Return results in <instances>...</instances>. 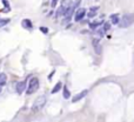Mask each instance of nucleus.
<instances>
[{"label": "nucleus", "instance_id": "nucleus-15", "mask_svg": "<svg viewBox=\"0 0 134 122\" xmlns=\"http://www.w3.org/2000/svg\"><path fill=\"white\" fill-rule=\"evenodd\" d=\"M8 22H10V19H0V27L6 26Z\"/></svg>", "mask_w": 134, "mask_h": 122}, {"label": "nucleus", "instance_id": "nucleus-17", "mask_svg": "<svg viewBox=\"0 0 134 122\" xmlns=\"http://www.w3.org/2000/svg\"><path fill=\"white\" fill-rule=\"evenodd\" d=\"M111 28V24L110 22H106V24H103V30L106 32V30H108Z\"/></svg>", "mask_w": 134, "mask_h": 122}, {"label": "nucleus", "instance_id": "nucleus-3", "mask_svg": "<svg viewBox=\"0 0 134 122\" xmlns=\"http://www.w3.org/2000/svg\"><path fill=\"white\" fill-rule=\"evenodd\" d=\"M38 88H39V80L37 78H32L31 80H30V82H28V87H27L26 93H27L28 95H31L38 90Z\"/></svg>", "mask_w": 134, "mask_h": 122}, {"label": "nucleus", "instance_id": "nucleus-11", "mask_svg": "<svg viewBox=\"0 0 134 122\" xmlns=\"http://www.w3.org/2000/svg\"><path fill=\"white\" fill-rule=\"evenodd\" d=\"M99 10V7H92L91 10H89V13H88V18H93L95 17V12Z\"/></svg>", "mask_w": 134, "mask_h": 122}, {"label": "nucleus", "instance_id": "nucleus-1", "mask_svg": "<svg viewBox=\"0 0 134 122\" xmlns=\"http://www.w3.org/2000/svg\"><path fill=\"white\" fill-rule=\"evenodd\" d=\"M134 22V15L133 14H126L122 17L120 21H119V26L121 28H126V27H129L131 25H133Z\"/></svg>", "mask_w": 134, "mask_h": 122}, {"label": "nucleus", "instance_id": "nucleus-6", "mask_svg": "<svg viewBox=\"0 0 134 122\" xmlns=\"http://www.w3.org/2000/svg\"><path fill=\"white\" fill-rule=\"evenodd\" d=\"M25 88H26V83H25L24 81L18 82L17 85H15V90H17L18 94H21V93L25 90Z\"/></svg>", "mask_w": 134, "mask_h": 122}, {"label": "nucleus", "instance_id": "nucleus-7", "mask_svg": "<svg viewBox=\"0 0 134 122\" xmlns=\"http://www.w3.org/2000/svg\"><path fill=\"white\" fill-rule=\"evenodd\" d=\"M21 26L24 28H28V29H31L33 27V25H32V21L30 19H24V20L21 21Z\"/></svg>", "mask_w": 134, "mask_h": 122}, {"label": "nucleus", "instance_id": "nucleus-16", "mask_svg": "<svg viewBox=\"0 0 134 122\" xmlns=\"http://www.w3.org/2000/svg\"><path fill=\"white\" fill-rule=\"evenodd\" d=\"M99 25H100V22H92V24L89 25V27L92 28V29H95V28L98 27Z\"/></svg>", "mask_w": 134, "mask_h": 122}, {"label": "nucleus", "instance_id": "nucleus-5", "mask_svg": "<svg viewBox=\"0 0 134 122\" xmlns=\"http://www.w3.org/2000/svg\"><path fill=\"white\" fill-rule=\"evenodd\" d=\"M87 93H88V90L87 89H84V90H81L79 93V94H76L74 98H73V100H72V102H78V101H80L81 99H84L85 96L87 95Z\"/></svg>", "mask_w": 134, "mask_h": 122}, {"label": "nucleus", "instance_id": "nucleus-13", "mask_svg": "<svg viewBox=\"0 0 134 122\" xmlns=\"http://www.w3.org/2000/svg\"><path fill=\"white\" fill-rule=\"evenodd\" d=\"M62 95H64V98H65V99H69V98H71V93H69V90L67 89V87H65V88H64V90H62Z\"/></svg>", "mask_w": 134, "mask_h": 122}, {"label": "nucleus", "instance_id": "nucleus-10", "mask_svg": "<svg viewBox=\"0 0 134 122\" xmlns=\"http://www.w3.org/2000/svg\"><path fill=\"white\" fill-rule=\"evenodd\" d=\"M119 17H118V14H112L111 15V22L112 24H114V25H117V24H119Z\"/></svg>", "mask_w": 134, "mask_h": 122}, {"label": "nucleus", "instance_id": "nucleus-9", "mask_svg": "<svg viewBox=\"0 0 134 122\" xmlns=\"http://www.w3.org/2000/svg\"><path fill=\"white\" fill-rule=\"evenodd\" d=\"M61 88H62V83H61V82H58V83L53 87V89L51 90V93H52V94H55V93H58Z\"/></svg>", "mask_w": 134, "mask_h": 122}, {"label": "nucleus", "instance_id": "nucleus-2", "mask_svg": "<svg viewBox=\"0 0 134 122\" xmlns=\"http://www.w3.org/2000/svg\"><path fill=\"white\" fill-rule=\"evenodd\" d=\"M46 100H47V99H46L45 95H40L39 98H37V100H35L34 103H33V106H32V110H33V112H38V110H40V109L46 105Z\"/></svg>", "mask_w": 134, "mask_h": 122}, {"label": "nucleus", "instance_id": "nucleus-4", "mask_svg": "<svg viewBox=\"0 0 134 122\" xmlns=\"http://www.w3.org/2000/svg\"><path fill=\"white\" fill-rule=\"evenodd\" d=\"M85 15H86V10H85V8H80V10L76 11L75 17H74V20H75V21L83 20Z\"/></svg>", "mask_w": 134, "mask_h": 122}, {"label": "nucleus", "instance_id": "nucleus-20", "mask_svg": "<svg viewBox=\"0 0 134 122\" xmlns=\"http://www.w3.org/2000/svg\"><path fill=\"white\" fill-rule=\"evenodd\" d=\"M1 90H3V88H1V85H0V93H1Z\"/></svg>", "mask_w": 134, "mask_h": 122}, {"label": "nucleus", "instance_id": "nucleus-8", "mask_svg": "<svg viewBox=\"0 0 134 122\" xmlns=\"http://www.w3.org/2000/svg\"><path fill=\"white\" fill-rule=\"evenodd\" d=\"M93 46H94V49H95L96 54H101V47H100L98 40H93Z\"/></svg>", "mask_w": 134, "mask_h": 122}, {"label": "nucleus", "instance_id": "nucleus-18", "mask_svg": "<svg viewBox=\"0 0 134 122\" xmlns=\"http://www.w3.org/2000/svg\"><path fill=\"white\" fill-rule=\"evenodd\" d=\"M57 4H58V0H52V1H51V6L53 7V8H55Z\"/></svg>", "mask_w": 134, "mask_h": 122}, {"label": "nucleus", "instance_id": "nucleus-21", "mask_svg": "<svg viewBox=\"0 0 134 122\" xmlns=\"http://www.w3.org/2000/svg\"><path fill=\"white\" fill-rule=\"evenodd\" d=\"M64 1H66V0H64Z\"/></svg>", "mask_w": 134, "mask_h": 122}, {"label": "nucleus", "instance_id": "nucleus-14", "mask_svg": "<svg viewBox=\"0 0 134 122\" xmlns=\"http://www.w3.org/2000/svg\"><path fill=\"white\" fill-rule=\"evenodd\" d=\"M64 13H65V7H60L58 10V12H57V14H55V17L58 18L60 15H64Z\"/></svg>", "mask_w": 134, "mask_h": 122}, {"label": "nucleus", "instance_id": "nucleus-19", "mask_svg": "<svg viewBox=\"0 0 134 122\" xmlns=\"http://www.w3.org/2000/svg\"><path fill=\"white\" fill-rule=\"evenodd\" d=\"M40 30H41L42 33H45V34L48 33V28L47 27H40Z\"/></svg>", "mask_w": 134, "mask_h": 122}, {"label": "nucleus", "instance_id": "nucleus-12", "mask_svg": "<svg viewBox=\"0 0 134 122\" xmlns=\"http://www.w3.org/2000/svg\"><path fill=\"white\" fill-rule=\"evenodd\" d=\"M6 81H7V76H6V74L1 73V74H0V85L4 86L5 83H6Z\"/></svg>", "mask_w": 134, "mask_h": 122}]
</instances>
